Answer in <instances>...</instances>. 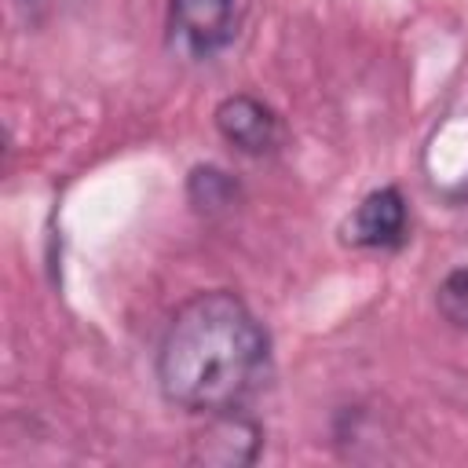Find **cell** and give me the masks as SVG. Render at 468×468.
I'll use <instances>...</instances> for the list:
<instances>
[{
  "label": "cell",
  "instance_id": "6da1fadb",
  "mask_svg": "<svg viewBox=\"0 0 468 468\" xmlns=\"http://www.w3.org/2000/svg\"><path fill=\"white\" fill-rule=\"evenodd\" d=\"M157 391L168 406L208 417L245 410L271 377V336L230 289L194 292L168 318L154 355Z\"/></svg>",
  "mask_w": 468,
  "mask_h": 468
},
{
  "label": "cell",
  "instance_id": "7a4b0ae2",
  "mask_svg": "<svg viewBox=\"0 0 468 468\" xmlns=\"http://www.w3.org/2000/svg\"><path fill=\"white\" fill-rule=\"evenodd\" d=\"M410 234V205L399 186L369 190L340 223V241L351 249H399Z\"/></svg>",
  "mask_w": 468,
  "mask_h": 468
},
{
  "label": "cell",
  "instance_id": "3957f363",
  "mask_svg": "<svg viewBox=\"0 0 468 468\" xmlns=\"http://www.w3.org/2000/svg\"><path fill=\"white\" fill-rule=\"evenodd\" d=\"M212 124L223 135V143H230L245 157H267L285 139L282 117L263 99H256L249 91H234V95L219 99L212 110Z\"/></svg>",
  "mask_w": 468,
  "mask_h": 468
},
{
  "label": "cell",
  "instance_id": "277c9868",
  "mask_svg": "<svg viewBox=\"0 0 468 468\" xmlns=\"http://www.w3.org/2000/svg\"><path fill=\"white\" fill-rule=\"evenodd\" d=\"M260 446H263V428L245 410L208 413L205 428L190 442V464L245 468V464H252L260 457Z\"/></svg>",
  "mask_w": 468,
  "mask_h": 468
},
{
  "label": "cell",
  "instance_id": "5b68a950",
  "mask_svg": "<svg viewBox=\"0 0 468 468\" xmlns=\"http://www.w3.org/2000/svg\"><path fill=\"white\" fill-rule=\"evenodd\" d=\"M234 0H168V33L190 58H212L234 40Z\"/></svg>",
  "mask_w": 468,
  "mask_h": 468
},
{
  "label": "cell",
  "instance_id": "8992f818",
  "mask_svg": "<svg viewBox=\"0 0 468 468\" xmlns=\"http://www.w3.org/2000/svg\"><path fill=\"white\" fill-rule=\"evenodd\" d=\"M431 303L450 325L468 329V241L446 256V263L431 285Z\"/></svg>",
  "mask_w": 468,
  "mask_h": 468
},
{
  "label": "cell",
  "instance_id": "52a82bcc",
  "mask_svg": "<svg viewBox=\"0 0 468 468\" xmlns=\"http://www.w3.org/2000/svg\"><path fill=\"white\" fill-rule=\"evenodd\" d=\"M186 197H190V205L197 212L216 216V212H227V208L238 205L241 186H238V179L230 172H223L216 165H197L186 176Z\"/></svg>",
  "mask_w": 468,
  "mask_h": 468
}]
</instances>
